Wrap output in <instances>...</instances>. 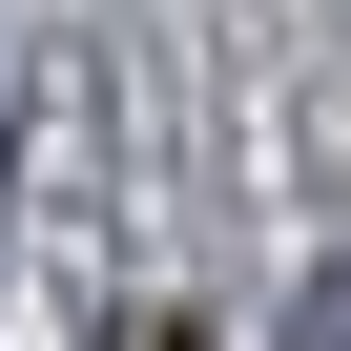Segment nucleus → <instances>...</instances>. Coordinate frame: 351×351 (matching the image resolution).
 <instances>
[{
	"instance_id": "obj_1",
	"label": "nucleus",
	"mask_w": 351,
	"mask_h": 351,
	"mask_svg": "<svg viewBox=\"0 0 351 351\" xmlns=\"http://www.w3.org/2000/svg\"><path fill=\"white\" fill-rule=\"evenodd\" d=\"M104 351H207V330H186V310H145V330H104Z\"/></svg>"
}]
</instances>
